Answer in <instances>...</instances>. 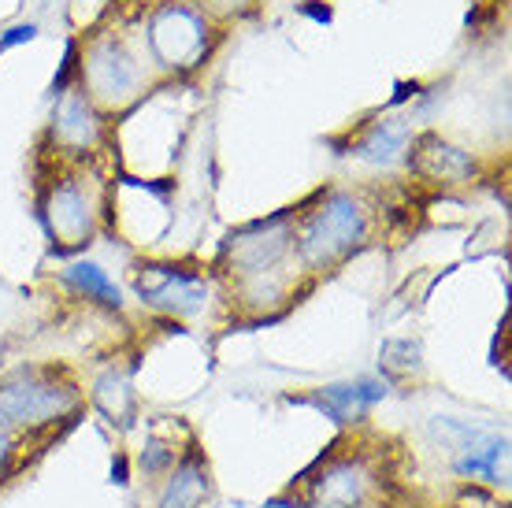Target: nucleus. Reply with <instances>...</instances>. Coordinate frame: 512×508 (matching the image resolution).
<instances>
[{"mask_svg": "<svg viewBox=\"0 0 512 508\" xmlns=\"http://www.w3.org/2000/svg\"><path fill=\"white\" fill-rule=\"evenodd\" d=\"M368 234V216L353 193L334 190L323 197V204L305 219L301 234H294L301 260L308 267H323L353 253Z\"/></svg>", "mask_w": 512, "mask_h": 508, "instance_id": "1", "label": "nucleus"}, {"mask_svg": "<svg viewBox=\"0 0 512 508\" xmlns=\"http://www.w3.org/2000/svg\"><path fill=\"white\" fill-rule=\"evenodd\" d=\"M78 408V390L41 371H23L0 382V431H38Z\"/></svg>", "mask_w": 512, "mask_h": 508, "instance_id": "2", "label": "nucleus"}, {"mask_svg": "<svg viewBox=\"0 0 512 508\" xmlns=\"http://www.w3.org/2000/svg\"><path fill=\"white\" fill-rule=\"evenodd\" d=\"M431 431L449 449L457 475L475 479V483H505V471H509V438L505 434L479 431L472 423L449 420V416L446 420L438 416Z\"/></svg>", "mask_w": 512, "mask_h": 508, "instance_id": "3", "label": "nucleus"}, {"mask_svg": "<svg viewBox=\"0 0 512 508\" xmlns=\"http://www.w3.org/2000/svg\"><path fill=\"white\" fill-rule=\"evenodd\" d=\"M294 234H297L294 219L286 216V212H279V216L234 230L231 238H227V245H223V256H227V264L242 279H264V275H271L279 267L282 256L290 253Z\"/></svg>", "mask_w": 512, "mask_h": 508, "instance_id": "4", "label": "nucleus"}, {"mask_svg": "<svg viewBox=\"0 0 512 508\" xmlns=\"http://www.w3.org/2000/svg\"><path fill=\"white\" fill-rule=\"evenodd\" d=\"M149 49H153L156 64L171 67V71H190L201 64L208 52V26L205 19L190 8H164L149 23Z\"/></svg>", "mask_w": 512, "mask_h": 508, "instance_id": "5", "label": "nucleus"}, {"mask_svg": "<svg viewBox=\"0 0 512 508\" xmlns=\"http://www.w3.org/2000/svg\"><path fill=\"white\" fill-rule=\"evenodd\" d=\"M141 305L167 312V316H197L208 301V286L201 275L171 264H145L134 275Z\"/></svg>", "mask_w": 512, "mask_h": 508, "instance_id": "6", "label": "nucleus"}, {"mask_svg": "<svg viewBox=\"0 0 512 508\" xmlns=\"http://www.w3.org/2000/svg\"><path fill=\"white\" fill-rule=\"evenodd\" d=\"M82 78H86L90 97L104 108H119L134 101L138 93V67L116 38H101L97 45H90L82 60Z\"/></svg>", "mask_w": 512, "mask_h": 508, "instance_id": "7", "label": "nucleus"}, {"mask_svg": "<svg viewBox=\"0 0 512 508\" xmlns=\"http://www.w3.org/2000/svg\"><path fill=\"white\" fill-rule=\"evenodd\" d=\"M372 468L360 457L331 460L327 468L308 483V505L312 508H364L372 497Z\"/></svg>", "mask_w": 512, "mask_h": 508, "instance_id": "8", "label": "nucleus"}, {"mask_svg": "<svg viewBox=\"0 0 512 508\" xmlns=\"http://www.w3.org/2000/svg\"><path fill=\"white\" fill-rule=\"evenodd\" d=\"M41 216H45L52 242H60L64 249L90 242L93 208L78 182H56L49 190V197H45V204H41Z\"/></svg>", "mask_w": 512, "mask_h": 508, "instance_id": "9", "label": "nucleus"}, {"mask_svg": "<svg viewBox=\"0 0 512 508\" xmlns=\"http://www.w3.org/2000/svg\"><path fill=\"white\" fill-rule=\"evenodd\" d=\"M383 397H386V382L360 375V379L331 382V386L316 390V394L308 397V405H316L323 416L334 423H357L360 416H368Z\"/></svg>", "mask_w": 512, "mask_h": 508, "instance_id": "10", "label": "nucleus"}, {"mask_svg": "<svg viewBox=\"0 0 512 508\" xmlns=\"http://www.w3.org/2000/svg\"><path fill=\"white\" fill-rule=\"evenodd\" d=\"M412 167L420 171L423 178H431V182H468L475 175V160L464 149H457L453 141L438 138V134H420V138L412 141V153H409Z\"/></svg>", "mask_w": 512, "mask_h": 508, "instance_id": "11", "label": "nucleus"}, {"mask_svg": "<svg viewBox=\"0 0 512 508\" xmlns=\"http://www.w3.org/2000/svg\"><path fill=\"white\" fill-rule=\"evenodd\" d=\"M52 134L67 149H90L93 141H97L101 127H97L90 97L82 89H64V97L56 104V115H52Z\"/></svg>", "mask_w": 512, "mask_h": 508, "instance_id": "12", "label": "nucleus"}, {"mask_svg": "<svg viewBox=\"0 0 512 508\" xmlns=\"http://www.w3.org/2000/svg\"><path fill=\"white\" fill-rule=\"evenodd\" d=\"M212 479H208V464L201 457H186L179 468L167 475V486L156 508H201L205 505Z\"/></svg>", "mask_w": 512, "mask_h": 508, "instance_id": "13", "label": "nucleus"}, {"mask_svg": "<svg viewBox=\"0 0 512 508\" xmlns=\"http://www.w3.org/2000/svg\"><path fill=\"white\" fill-rule=\"evenodd\" d=\"M405 149H409V127H401L397 119H383V123H375V127L360 138V145L353 153H357L360 160H368V164L390 167L405 156Z\"/></svg>", "mask_w": 512, "mask_h": 508, "instance_id": "14", "label": "nucleus"}, {"mask_svg": "<svg viewBox=\"0 0 512 508\" xmlns=\"http://www.w3.org/2000/svg\"><path fill=\"white\" fill-rule=\"evenodd\" d=\"M67 282H71L78 293L93 297V301L104 308L123 305V290H119L116 282H112V275H108L101 264H93V260H75V264L67 267Z\"/></svg>", "mask_w": 512, "mask_h": 508, "instance_id": "15", "label": "nucleus"}, {"mask_svg": "<svg viewBox=\"0 0 512 508\" xmlns=\"http://www.w3.org/2000/svg\"><path fill=\"white\" fill-rule=\"evenodd\" d=\"M93 401L101 405V412L112 423H130L127 416L134 412V390H130V379L123 371L112 368L108 375H101L93 386Z\"/></svg>", "mask_w": 512, "mask_h": 508, "instance_id": "16", "label": "nucleus"}, {"mask_svg": "<svg viewBox=\"0 0 512 508\" xmlns=\"http://www.w3.org/2000/svg\"><path fill=\"white\" fill-rule=\"evenodd\" d=\"M34 34H38V26H30V23L15 26V30H8V34L0 38V49H12V45H19V41H30Z\"/></svg>", "mask_w": 512, "mask_h": 508, "instance_id": "17", "label": "nucleus"}, {"mask_svg": "<svg viewBox=\"0 0 512 508\" xmlns=\"http://www.w3.org/2000/svg\"><path fill=\"white\" fill-rule=\"evenodd\" d=\"M15 457V438L8 431H0V475L8 471V464H12Z\"/></svg>", "mask_w": 512, "mask_h": 508, "instance_id": "18", "label": "nucleus"}, {"mask_svg": "<svg viewBox=\"0 0 512 508\" xmlns=\"http://www.w3.org/2000/svg\"><path fill=\"white\" fill-rule=\"evenodd\" d=\"M212 8H219V12H231V8H242L245 0H208Z\"/></svg>", "mask_w": 512, "mask_h": 508, "instance_id": "19", "label": "nucleus"}, {"mask_svg": "<svg viewBox=\"0 0 512 508\" xmlns=\"http://www.w3.org/2000/svg\"><path fill=\"white\" fill-rule=\"evenodd\" d=\"M268 508H312L308 501H271Z\"/></svg>", "mask_w": 512, "mask_h": 508, "instance_id": "20", "label": "nucleus"}]
</instances>
